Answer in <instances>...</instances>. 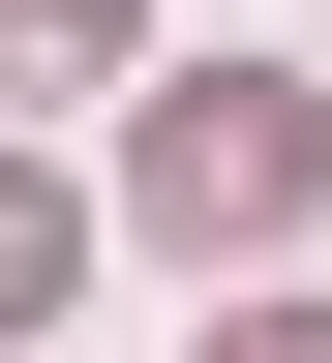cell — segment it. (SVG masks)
Returning <instances> with one entry per match:
<instances>
[{
	"instance_id": "6da1fadb",
	"label": "cell",
	"mask_w": 332,
	"mask_h": 363,
	"mask_svg": "<svg viewBox=\"0 0 332 363\" xmlns=\"http://www.w3.org/2000/svg\"><path fill=\"white\" fill-rule=\"evenodd\" d=\"M302 152H332V121H302L272 61H212V91H151V242H272V212H302Z\"/></svg>"
},
{
	"instance_id": "7a4b0ae2",
	"label": "cell",
	"mask_w": 332,
	"mask_h": 363,
	"mask_svg": "<svg viewBox=\"0 0 332 363\" xmlns=\"http://www.w3.org/2000/svg\"><path fill=\"white\" fill-rule=\"evenodd\" d=\"M61 242H91L61 182H0V333H30V303H61Z\"/></svg>"
},
{
	"instance_id": "3957f363",
	"label": "cell",
	"mask_w": 332,
	"mask_h": 363,
	"mask_svg": "<svg viewBox=\"0 0 332 363\" xmlns=\"http://www.w3.org/2000/svg\"><path fill=\"white\" fill-rule=\"evenodd\" d=\"M0 61H30V91H61V61H121V0H0Z\"/></svg>"
},
{
	"instance_id": "277c9868",
	"label": "cell",
	"mask_w": 332,
	"mask_h": 363,
	"mask_svg": "<svg viewBox=\"0 0 332 363\" xmlns=\"http://www.w3.org/2000/svg\"><path fill=\"white\" fill-rule=\"evenodd\" d=\"M242 363H332V303H272V333H242Z\"/></svg>"
}]
</instances>
